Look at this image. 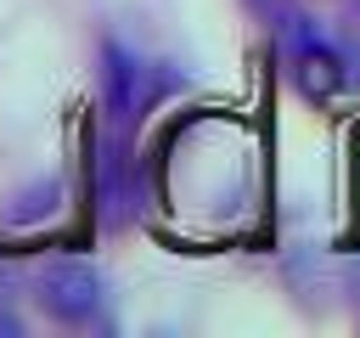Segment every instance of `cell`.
<instances>
[{"mask_svg": "<svg viewBox=\"0 0 360 338\" xmlns=\"http://www.w3.org/2000/svg\"><path fill=\"white\" fill-rule=\"evenodd\" d=\"M163 96V79L146 56H135L129 45L107 39L101 45V107H107V124L112 135H129L141 124V113Z\"/></svg>", "mask_w": 360, "mask_h": 338, "instance_id": "1", "label": "cell"}, {"mask_svg": "<svg viewBox=\"0 0 360 338\" xmlns=\"http://www.w3.org/2000/svg\"><path fill=\"white\" fill-rule=\"evenodd\" d=\"M34 304H39L56 327H84V321H96V310H101V270H96L90 259H73V254L45 259V265L34 270Z\"/></svg>", "mask_w": 360, "mask_h": 338, "instance_id": "2", "label": "cell"}, {"mask_svg": "<svg viewBox=\"0 0 360 338\" xmlns=\"http://www.w3.org/2000/svg\"><path fill=\"white\" fill-rule=\"evenodd\" d=\"M96 197H101L107 225H124L135 214V175H129V158H124V135H112L96 158Z\"/></svg>", "mask_w": 360, "mask_h": 338, "instance_id": "3", "label": "cell"}, {"mask_svg": "<svg viewBox=\"0 0 360 338\" xmlns=\"http://www.w3.org/2000/svg\"><path fill=\"white\" fill-rule=\"evenodd\" d=\"M17 332H22V321H17L11 310H0V338H17Z\"/></svg>", "mask_w": 360, "mask_h": 338, "instance_id": "5", "label": "cell"}, {"mask_svg": "<svg viewBox=\"0 0 360 338\" xmlns=\"http://www.w3.org/2000/svg\"><path fill=\"white\" fill-rule=\"evenodd\" d=\"M56 197H62V192H56V180H39V186H28V192H22V203L11 208V220H17V225H28V220H45Z\"/></svg>", "mask_w": 360, "mask_h": 338, "instance_id": "4", "label": "cell"}]
</instances>
